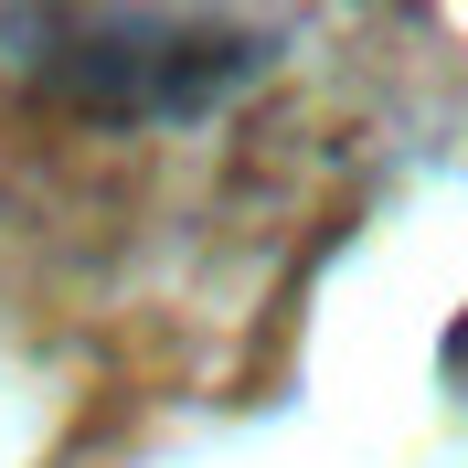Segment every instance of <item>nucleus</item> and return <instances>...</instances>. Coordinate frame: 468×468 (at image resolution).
Listing matches in <instances>:
<instances>
[{
    "label": "nucleus",
    "instance_id": "nucleus-1",
    "mask_svg": "<svg viewBox=\"0 0 468 468\" xmlns=\"http://www.w3.org/2000/svg\"><path fill=\"white\" fill-rule=\"evenodd\" d=\"M0 64L86 139H181L266 86L277 43L203 0H11Z\"/></svg>",
    "mask_w": 468,
    "mask_h": 468
}]
</instances>
